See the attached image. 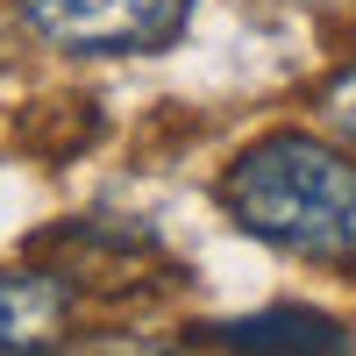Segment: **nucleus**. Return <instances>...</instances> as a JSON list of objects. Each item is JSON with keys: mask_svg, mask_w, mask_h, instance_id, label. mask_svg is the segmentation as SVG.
Here are the masks:
<instances>
[{"mask_svg": "<svg viewBox=\"0 0 356 356\" xmlns=\"http://www.w3.org/2000/svg\"><path fill=\"white\" fill-rule=\"evenodd\" d=\"M8 8H15V0H0V57H8V29L22 22V15H8Z\"/></svg>", "mask_w": 356, "mask_h": 356, "instance_id": "obj_7", "label": "nucleus"}, {"mask_svg": "<svg viewBox=\"0 0 356 356\" xmlns=\"http://www.w3.org/2000/svg\"><path fill=\"white\" fill-rule=\"evenodd\" d=\"M72 278L65 271H0V349L29 356V349H57L72 321Z\"/></svg>", "mask_w": 356, "mask_h": 356, "instance_id": "obj_4", "label": "nucleus"}, {"mask_svg": "<svg viewBox=\"0 0 356 356\" xmlns=\"http://www.w3.org/2000/svg\"><path fill=\"white\" fill-rule=\"evenodd\" d=\"M36 257H57L50 271H65L72 285H93V292H122L136 285L143 264H157V243L143 228H107V221H65L50 228Z\"/></svg>", "mask_w": 356, "mask_h": 356, "instance_id": "obj_3", "label": "nucleus"}, {"mask_svg": "<svg viewBox=\"0 0 356 356\" xmlns=\"http://www.w3.org/2000/svg\"><path fill=\"white\" fill-rule=\"evenodd\" d=\"M321 114H328V122H335V129L356 143V72H342L328 93H321Z\"/></svg>", "mask_w": 356, "mask_h": 356, "instance_id": "obj_6", "label": "nucleus"}, {"mask_svg": "<svg viewBox=\"0 0 356 356\" xmlns=\"http://www.w3.org/2000/svg\"><path fill=\"white\" fill-rule=\"evenodd\" d=\"M15 15L65 57H157L186 36L193 0H15Z\"/></svg>", "mask_w": 356, "mask_h": 356, "instance_id": "obj_2", "label": "nucleus"}, {"mask_svg": "<svg viewBox=\"0 0 356 356\" xmlns=\"http://www.w3.org/2000/svg\"><path fill=\"white\" fill-rule=\"evenodd\" d=\"M221 349H349L342 321L314 314V307H271V314H243L214 328Z\"/></svg>", "mask_w": 356, "mask_h": 356, "instance_id": "obj_5", "label": "nucleus"}, {"mask_svg": "<svg viewBox=\"0 0 356 356\" xmlns=\"http://www.w3.org/2000/svg\"><path fill=\"white\" fill-rule=\"evenodd\" d=\"M228 221L307 264H356V157L321 136H257L221 178Z\"/></svg>", "mask_w": 356, "mask_h": 356, "instance_id": "obj_1", "label": "nucleus"}]
</instances>
